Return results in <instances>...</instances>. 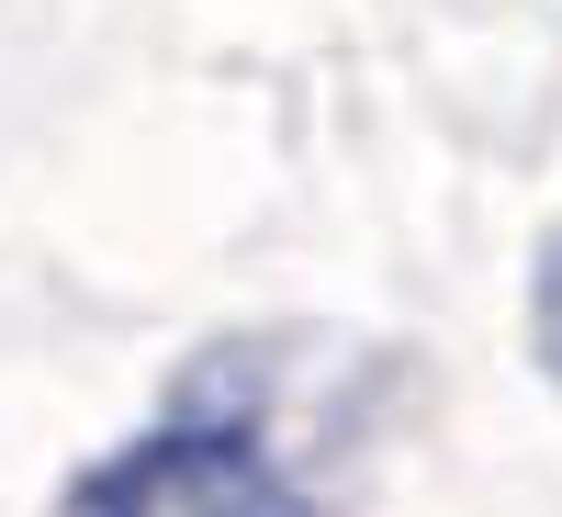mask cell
Listing matches in <instances>:
<instances>
[{
	"instance_id": "cell-1",
	"label": "cell",
	"mask_w": 562,
	"mask_h": 517,
	"mask_svg": "<svg viewBox=\"0 0 562 517\" xmlns=\"http://www.w3.org/2000/svg\"><path fill=\"white\" fill-rule=\"evenodd\" d=\"M45 517H349V506L281 450V428L248 394L169 383V405L113 450H90Z\"/></svg>"
},
{
	"instance_id": "cell-2",
	"label": "cell",
	"mask_w": 562,
	"mask_h": 517,
	"mask_svg": "<svg viewBox=\"0 0 562 517\" xmlns=\"http://www.w3.org/2000/svg\"><path fill=\"white\" fill-rule=\"evenodd\" d=\"M529 349H540V371L562 383V237L540 248V304H529Z\"/></svg>"
}]
</instances>
